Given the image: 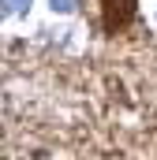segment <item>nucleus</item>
Instances as JSON below:
<instances>
[{
  "label": "nucleus",
  "mask_w": 157,
  "mask_h": 160,
  "mask_svg": "<svg viewBox=\"0 0 157 160\" xmlns=\"http://www.w3.org/2000/svg\"><path fill=\"white\" fill-rule=\"evenodd\" d=\"M30 4H34V0H4V15H8V19H11V15H26Z\"/></svg>",
  "instance_id": "obj_1"
},
{
  "label": "nucleus",
  "mask_w": 157,
  "mask_h": 160,
  "mask_svg": "<svg viewBox=\"0 0 157 160\" xmlns=\"http://www.w3.org/2000/svg\"><path fill=\"white\" fill-rule=\"evenodd\" d=\"M52 15H75L78 11V0H49Z\"/></svg>",
  "instance_id": "obj_2"
}]
</instances>
